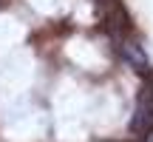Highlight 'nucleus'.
I'll list each match as a JSON object with an SVG mask.
<instances>
[{
    "instance_id": "f257e3e1",
    "label": "nucleus",
    "mask_w": 153,
    "mask_h": 142,
    "mask_svg": "<svg viewBox=\"0 0 153 142\" xmlns=\"http://www.w3.org/2000/svg\"><path fill=\"white\" fill-rule=\"evenodd\" d=\"M131 134L133 137H148L153 134V77L145 74V82L136 94L133 102V117H131Z\"/></svg>"
},
{
    "instance_id": "f03ea898",
    "label": "nucleus",
    "mask_w": 153,
    "mask_h": 142,
    "mask_svg": "<svg viewBox=\"0 0 153 142\" xmlns=\"http://www.w3.org/2000/svg\"><path fill=\"white\" fill-rule=\"evenodd\" d=\"M116 43H119V54L125 57V63H128V66H133L136 71L148 74V71H150V63H148V57H145L142 46H139V43H133V40H128V37H116Z\"/></svg>"
},
{
    "instance_id": "7ed1b4c3",
    "label": "nucleus",
    "mask_w": 153,
    "mask_h": 142,
    "mask_svg": "<svg viewBox=\"0 0 153 142\" xmlns=\"http://www.w3.org/2000/svg\"><path fill=\"white\" fill-rule=\"evenodd\" d=\"M148 142H153V137H150V134H148Z\"/></svg>"
}]
</instances>
